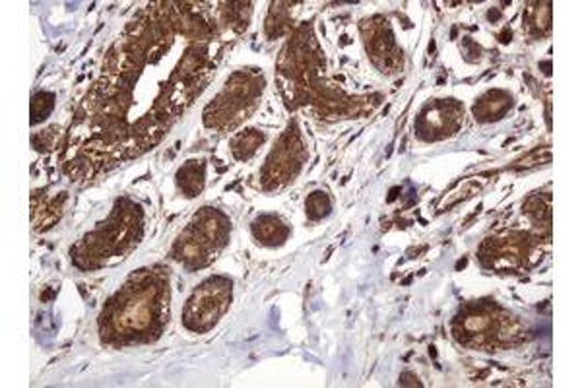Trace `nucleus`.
Masks as SVG:
<instances>
[{
  "label": "nucleus",
  "mask_w": 582,
  "mask_h": 388,
  "mask_svg": "<svg viewBox=\"0 0 582 388\" xmlns=\"http://www.w3.org/2000/svg\"><path fill=\"white\" fill-rule=\"evenodd\" d=\"M219 280L204 283L203 290L194 293L186 308V324L193 331H206L224 313L227 301L231 298V283L218 285Z\"/></svg>",
  "instance_id": "f257e3e1"
}]
</instances>
